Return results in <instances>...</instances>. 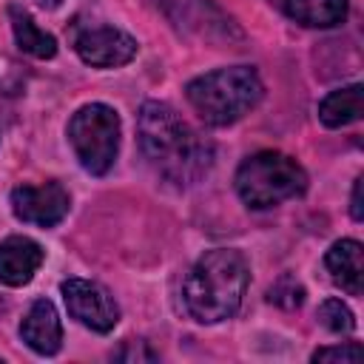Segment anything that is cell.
I'll use <instances>...</instances> for the list:
<instances>
[{
	"label": "cell",
	"mask_w": 364,
	"mask_h": 364,
	"mask_svg": "<svg viewBox=\"0 0 364 364\" xmlns=\"http://www.w3.org/2000/svg\"><path fill=\"white\" fill-rule=\"evenodd\" d=\"M74 51H77V57L85 65H94V68H119V65H128L136 57L139 43L128 31H122V28H114V26H88V28H82L74 37Z\"/></svg>",
	"instance_id": "obj_9"
},
{
	"label": "cell",
	"mask_w": 364,
	"mask_h": 364,
	"mask_svg": "<svg viewBox=\"0 0 364 364\" xmlns=\"http://www.w3.org/2000/svg\"><path fill=\"white\" fill-rule=\"evenodd\" d=\"M364 358V350L358 341H344V344H333V347H318L313 353V361H341V364H355Z\"/></svg>",
	"instance_id": "obj_18"
},
{
	"label": "cell",
	"mask_w": 364,
	"mask_h": 364,
	"mask_svg": "<svg viewBox=\"0 0 364 364\" xmlns=\"http://www.w3.org/2000/svg\"><path fill=\"white\" fill-rule=\"evenodd\" d=\"M324 264L330 270V279L350 296H361L364 282V264H361V242L355 239H338L330 245Z\"/></svg>",
	"instance_id": "obj_12"
},
{
	"label": "cell",
	"mask_w": 364,
	"mask_h": 364,
	"mask_svg": "<svg viewBox=\"0 0 364 364\" xmlns=\"http://www.w3.org/2000/svg\"><path fill=\"white\" fill-rule=\"evenodd\" d=\"M282 11L307 28H333L347 20V0H279Z\"/></svg>",
	"instance_id": "obj_13"
},
{
	"label": "cell",
	"mask_w": 364,
	"mask_h": 364,
	"mask_svg": "<svg viewBox=\"0 0 364 364\" xmlns=\"http://www.w3.org/2000/svg\"><path fill=\"white\" fill-rule=\"evenodd\" d=\"M361 188H364V176H355L353 182V196H350V216L355 222L364 219V205H361Z\"/></svg>",
	"instance_id": "obj_20"
},
{
	"label": "cell",
	"mask_w": 364,
	"mask_h": 364,
	"mask_svg": "<svg viewBox=\"0 0 364 364\" xmlns=\"http://www.w3.org/2000/svg\"><path fill=\"white\" fill-rule=\"evenodd\" d=\"M361 108H364V88L361 82H353V85L330 91L318 102V119L324 128H344L361 119Z\"/></svg>",
	"instance_id": "obj_14"
},
{
	"label": "cell",
	"mask_w": 364,
	"mask_h": 364,
	"mask_svg": "<svg viewBox=\"0 0 364 364\" xmlns=\"http://www.w3.org/2000/svg\"><path fill=\"white\" fill-rule=\"evenodd\" d=\"M40 6H48V9H54V6H60V0H40Z\"/></svg>",
	"instance_id": "obj_21"
},
{
	"label": "cell",
	"mask_w": 364,
	"mask_h": 364,
	"mask_svg": "<svg viewBox=\"0 0 364 364\" xmlns=\"http://www.w3.org/2000/svg\"><path fill=\"white\" fill-rule=\"evenodd\" d=\"M9 20H11V31H14V40H17L20 51H26V54H31L37 60H51L57 54L54 34L40 28L34 23V17L23 6H9Z\"/></svg>",
	"instance_id": "obj_15"
},
{
	"label": "cell",
	"mask_w": 364,
	"mask_h": 364,
	"mask_svg": "<svg viewBox=\"0 0 364 364\" xmlns=\"http://www.w3.org/2000/svg\"><path fill=\"white\" fill-rule=\"evenodd\" d=\"M316 316H318V324L324 330L336 333V336H347V333L355 330V316H353V310L341 299H324L318 304Z\"/></svg>",
	"instance_id": "obj_16"
},
{
	"label": "cell",
	"mask_w": 364,
	"mask_h": 364,
	"mask_svg": "<svg viewBox=\"0 0 364 364\" xmlns=\"http://www.w3.org/2000/svg\"><path fill=\"white\" fill-rule=\"evenodd\" d=\"M136 136L148 165L179 188L199 182L213 165V145L202 139L168 102H142L136 114Z\"/></svg>",
	"instance_id": "obj_1"
},
{
	"label": "cell",
	"mask_w": 364,
	"mask_h": 364,
	"mask_svg": "<svg viewBox=\"0 0 364 364\" xmlns=\"http://www.w3.org/2000/svg\"><path fill=\"white\" fill-rule=\"evenodd\" d=\"M250 284L247 259L233 247L202 253L182 282V304L199 324H219L236 316Z\"/></svg>",
	"instance_id": "obj_2"
},
{
	"label": "cell",
	"mask_w": 364,
	"mask_h": 364,
	"mask_svg": "<svg viewBox=\"0 0 364 364\" xmlns=\"http://www.w3.org/2000/svg\"><path fill=\"white\" fill-rule=\"evenodd\" d=\"M65 134H68L71 151L77 162L82 165V171H88L91 176H105L114 168L117 154H119L122 122L111 105L88 102L77 108L68 119Z\"/></svg>",
	"instance_id": "obj_5"
},
{
	"label": "cell",
	"mask_w": 364,
	"mask_h": 364,
	"mask_svg": "<svg viewBox=\"0 0 364 364\" xmlns=\"http://www.w3.org/2000/svg\"><path fill=\"white\" fill-rule=\"evenodd\" d=\"M267 299H270L273 304H282V307L293 310V307H301V301H304V287H301L293 276H282V279L267 290Z\"/></svg>",
	"instance_id": "obj_17"
},
{
	"label": "cell",
	"mask_w": 364,
	"mask_h": 364,
	"mask_svg": "<svg viewBox=\"0 0 364 364\" xmlns=\"http://www.w3.org/2000/svg\"><path fill=\"white\" fill-rule=\"evenodd\" d=\"M46 262V250L31 236H6L0 242V282L6 287H26Z\"/></svg>",
	"instance_id": "obj_10"
},
{
	"label": "cell",
	"mask_w": 364,
	"mask_h": 364,
	"mask_svg": "<svg viewBox=\"0 0 364 364\" xmlns=\"http://www.w3.org/2000/svg\"><path fill=\"white\" fill-rule=\"evenodd\" d=\"M117 358L122 361H156V353L148 347V341H125V347L117 353Z\"/></svg>",
	"instance_id": "obj_19"
},
{
	"label": "cell",
	"mask_w": 364,
	"mask_h": 364,
	"mask_svg": "<svg viewBox=\"0 0 364 364\" xmlns=\"http://www.w3.org/2000/svg\"><path fill=\"white\" fill-rule=\"evenodd\" d=\"M264 85L253 65H225L208 74L193 77L185 85L191 108L205 125L225 128L242 119L250 108L259 105Z\"/></svg>",
	"instance_id": "obj_3"
},
{
	"label": "cell",
	"mask_w": 364,
	"mask_h": 364,
	"mask_svg": "<svg viewBox=\"0 0 364 364\" xmlns=\"http://www.w3.org/2000/svg\"><path fill=\"white\" fill-rule=\"evenodd\" d=\"M154 3L179 34H188L205 43L242 40V31L236 28V23L213 0H154Z\"/></svg>",
	"instance_id": "obj_6"
},
{
	"label": "cell",
	"mask_w": 364,
	"mask_h": 364,
	"mask_svg": "<svg viewBox=\"0 0 364 364\" xmlns=\"http://www.w3.org/2000/svg\"><path fill=\"white\" fill-rule=\"evenodd\" d=\"M11 213L20 222L54 228L60 225L71 210V193L60 182H43V185H17L9 196Z\"/></svg>",
	"instance_id": "obj_8"
},
{
	"label": "cell",
	"mask_w": 364,
	"mask_h": 364,
	"mask_svg": "<svg viewBox=\"0 0 364 364\" xmlns=\"http://www.w3.org/2000/svg\"><path fill=\"white\" fill-rule=\"evenodd\" d=\"M20 338L37 355H54L63 347V324L60 313L48 299H34L20 321Z\"/></svg>",
	"instance_id": "obj_11"
},
{
	"label": "cell",
	"mask_w": 364,
	"mask_h": 364,
	"mask_svg": "<svg viewBox=\"0 0 364 364\" xmlns=\"http://www.w3.org/2000/svg\"><path fill=\"white\" fill-rule=\"evenodd\" d=\"M65 310L74 321L94 333H111L119 321V304L108 287L91 279H65L60 284Z\"/></svg>",
	"instance_id": "obj_7"
},
{
	"label": "cell",
	"mask_w": 364,
	"mask_h": 364,
	"mask_svg": "<svg viewBox=\"0 0 364 364\" xmlns=\"http://www.w3.org/2000/svg\"><path fill=\"white\" fill-rule=\"evenodd\" d=\"M307 171L282 151H256L236 168V193L253 210L299 199L307 191Z\"/></svg>",
	"instance_id": "obj_4"
}]
</instances>
